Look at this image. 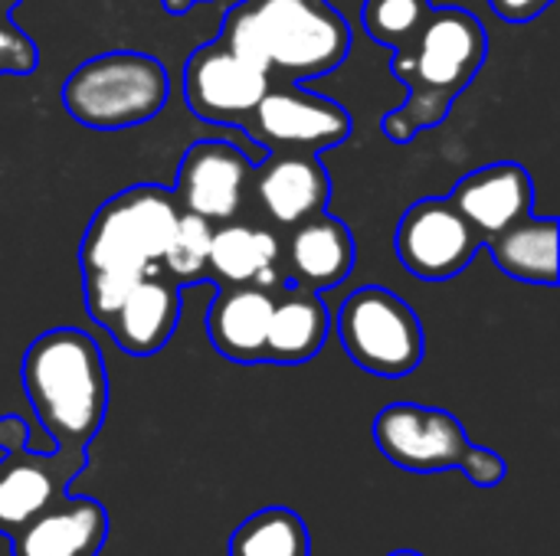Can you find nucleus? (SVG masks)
I'll use <instances>...</instances> for the list:
<instances>
[{"instance_id": "f257e3e1", "label": "nucleus", "mask_w": 560, "mask_h": 556, "mask_svg": "<svg viewBox=\"0 0 560 556\" xmlns=\"http://www.w3.org/2000/svg\"><path fill=\"white\" fill-rule=\"evenodd\" d=\"M180 206L161 184H138L105 200L79 249L85 311L98 328H108L128 292L161 272L164 252L177 229Z\"/></svg>"}, {"instance_id": "f03ea898", "label": "nucleus", "mask_w": 560, "mask_h": 556, "mask_svg": "<svg viewBox=\"0 0 560 556\" xmlns=\"http://www.w3.org/2000/svg\"><path fill=\"white\" fill-rule=\"evenodd\" d=\"M220 43L289 85L335 72L351 52V26L328 0H240Z\"/></svg>"}, {"instance_id": "7ed1b4c3", "label": "nucleus", "mask_w": 560, "mask_h": 556, "mask_svg": "<svg viewBox=\"0 0 560 556\" xmlns=\"http://www.w3.org/2000/svg\"><path fill=\"white\" fill-rule=\"evenodd\" d=\"M486 52V26L469 10L433 7L417 39L394 52L390 69L407 85L410 98L384 115V134L394 144H407L420 131L443 125L453 102L479 75Z\"/></svg>"}, {"instance_id": "20e7f679", "label": "nucleus", "mask_w": 560, "mask_h": 556, "mask_svg": "<svg viewBox=\"0 0 560 556\" xmlns=\"http://www.w3.org/2000/svg\"><path fill=\"white\" fill-rule=\"evenodd\" d=\"M20 377L49 452H89L108 413V374L95 338L79 328L39 334L23 354Z\"/></svg>"}, {"instance_id": "39448f33", "label": "nucleus", "mask_w": 560, "mask_h": 556, "mask_svg": "<svg viewBox=\"0 0 560 556\" xmlns=\"http://www.w3.org/2000/svg\"><path fill=\"white\" fill-rule=\"evenodd\" d=\"M171 98V75L161 59L115 49L85 59L62 85L66 111L95 131H121L151 121Z\"/></svg>"}, {"instance_id": "423d86ee", "label": "nucleus", "mask_w": 560, "mask_h": 556, "mask_svg": "<svg viewBox=\"0 0 560 556\" xmlns=\"http://www.w3.org/2000/svg\"><path fill=\"white\" fill-rule=\"evenodd\" d=\"M345 354L374 377L400 380L423 364V324L417 311L384 285L354 288L335 318Z\"/></svg>"}, {"instance_id": "0eeeda50", "label": "nucleus", "mask_w": 560, "mask_h": 556, "mask_svg": "<svg viewBox=\"0 0 560 556\" xmlns=\"http://www.w3.org/2000/svg\"><path fill=\"white\" fill-rule=\"evenodd\" d=\"M351 115L299 85H272L256 105L246 131L269 154H322L351 138Z\"/></svg>"}, {"instance_id": "6e6552de", "label": "nucleus", "mask_w": 560, "mask_h": 556, "mask_svg": "<svg viewBox=\"0 0 560 556\" xmlns=\"http://www.w3.org/2000/svg\"><path fill=\"white\" fill-rule=\"evenodd\" d=\"M371 433L384 459L413 475L453 472L472 446L453 413L420 403L384 406Z\"/></svg>"}, {"instance_id": "1a4fd4ad", "label": "nucleus", "mask_w": 560, "mask_h": 556, "mask_svg": "<svg viewBox=\"0 0 560 556\" xmlns=\"http://www.w3.org/2000/svg\"><path fill=\"white\" fill-rule=\"evenodd\" d=\"M269 88L272 79L230 52L220 39L200 46L184 62V102L200 121L210 125L246 128Z\"/></svg>"}, {"instance_id": "9d476101", "label": "nucleus", "mask_w": 560, "mask_h": 556, "mask_svg": "<svg viewBox=\"0 0 560 556\" xmlns=\"http://www.w3.org/2000/svg\"><path fill=\"white\" fill-rule=\"evenodd\" d=\"M479 239L446 197L417 200L397 223L394 252L404 269L423 282H446L469 269L479 252Z\"/></svg>"}, {"instance_id": "9b49d317", "label": "nucleus", "mask_w": 560, "mask_h": 556, "mask_svg": "<svg viewBox=\"0 0 560 556\" xmlns=\"http://www.w3.org/2000/svg\"><path fill=\"white\" fill-rule=\"evenodd\" d=\"M89 469V452L10 449L0 459V537H16L30 521L69 495V485Z\"/></svg>"}, {"instance_id": "f8f14e48", "label": "nucleus", "mask_w": 560, "mask_h": 556, "mask_svg": "<svg viewBox=\"0 0 560 556\" xmlns=\"http://www.w3.org/2000/svg\"><path fill=\"white\" fill-rule=\"evenodd\" d=\"M253 184V161L230 141H197L184 151L174 200L180 213H190L210 226L236 220Z\"/></svg>"}, {"instance_id": "ddd939ff", "label": "nucleus", "mask_w": 560, "mask_h": 556, "mask_svg": "<svg viewBox=\"0 0 560 556\" xmlns=\"http://www.w3.org/2000/svg\"><path fill=\"white\" fill-rule=\"evenodd\" d=\"M446 200L466 220L479 246H486L535 213V184L522 164L502 161L466 174Z\"/></svg>"}, {"instance_id": "4468645a", "label": "nucleus", "mask_w": 560, "mask_h": 556, "mask_svg": "<svg viewBox=\"0 0 560 556\" xmlns=\"http://www.w3.org/2000/svg\"><path fill=\"white\" fill-rule=\"evenodd\" d=\"M253 187L279 226H302L328 213L331 177L315 154H269L253 167Z\"/></svg>"}, {"instance_id": "2eb2a0df", "label": "nucleus", "mask_w": 560, "mask_h": 556, "mask_svg": "<svg viewBox=\"0 0 560 556\" xmlns=\"http://www.w3.org/2000/svg\"><path fill=\"white\" fill-rule=\"evenodd\" d=\"M354 259L358 246L351 229L341 220L322 213L292 229L282 249V279L285 285H299L322 295L351 275Z\"/></svg>"}, {"instance_id": "dca6fc26", "label": "nucleus", "mask_w": 560, "mask_h": 556, "mask_svg": "<svg viewBox=\"0 0 560 556\" xmlns=\"http://www.w3.org/2000/svg\"><path fill=\"white\" fill-rule=\"evenodd\" d=\"M207 282L220 288H266L279 292L282 279V246L272 233L230 220L213 226Z\"/></svg>"}, {"instance_id": "f3484780", "label": "nucleus", "mask_w": 560, "mask_h": 556, "mask_svg": "<svg viewBox=\"0 0 560 556\" xmlns=\"http://www.w3.org/2000/svg\"><path fill=\"white\" fill-rule=\"evenodd\" d=\"M108 541V511L95 498L66 495L13 537V556H98Z\"/></svg>"}, {"instance_id": "a211bd4d", "label": "nucleus", "mask_w": 560, "mask_h": 556, "mask_svg": "<svg viewBox=\"0 0 560 556\" xmlns=\"http://www.w3.org/2000/svg\"><path fill=\"white\" fill-rule=\"evenodd\" d=\"M180 305H184L180 288L171 279H164L161 272L148 275L128 292V298L121 301V308L115 311L105 331L115 338V344L125 354L154 357L174 338L180 324Z\"/></svg>"}, {"instance_id": "6ab92c4d", "label": "nucleus", "mask_w": 560, "mask_h": 556, "mask_svg": "<svg viewBox=\"0 0 560 556\" xmlns=\"http://www.w3.org/2000/svg\"><path fill=\"white\" fill-rule=\"evenodd\" d=\"M276 292L220 288L207 308V338L233 364H266V334Z\"/></svg>"}, {"instance_id": "aec40b11", "label": "nucleus", "mask_w": 560, "mask_h": 556, "mask_svg": "<svg viewBox=\"0 0 560 556\" xmlns=\"http://www.w3.org/2000/svg\"><path fill=\"white\" fill-rule=\"evenodd\" d=\"M331 331V311L318 292L282 285L272 298V318L266 334V360L269 364H308L318 357Z\"/></svg>"}, {"instance_id": "412c9836", "label": "nucleus", "mask_w": 560, "mask_h": 556, "mask_svg": "<svg viewBox=\"0 0 560 556\" xmlns=\"http://www.w3.org/2000/svg\"><path fill=\"white\" fill-rule=\"evenodd\" d=\"M495 265L528 285H558V220L525 216L495 239L486 242Z\"/></svg>"}, {"instance_id": "4be33fe9", "label": "nucleus", "mask_w": 560, "mask_h": 556, "mask_svg": "<svg viewBox=\"0 0 560 556\" xmlns=\"http://www.w3.org/2000/svg\"><path fill=\"white\" fill-rule=\"evenodd\" d=\"M230 556H312V537L292 508H262L230 537Z\"/></svg>"}, {"instance_id": "5701e85b", "label": "nucleus", "mask_w": 560, "mask_h": 556, "mask_svg": "<svg viewBox=\"0 0 560 556\" xmlns=\"http://www.w3.org/2000/svg\"><path fill=\"white\" fill-rule=\"evenodd\" d=\"M430 13H433L430 0H364L361 23L371 39L397 52L417 39Z\"/></svg>"}, {"instance_id": "b1692460", "label": "nucleus", "mask_w": 560, "mask_h": 556, "mask_svg": "<svg viewBox=\"0 0 560 556\" xmlns=\"http://www.w3.org/2000/svg\"><path fill=\"white\" fill-rule=\"evenodd\" d=\"M210 239H213V226L180 213L177 229L171 236V246L164 252L161 262V275L171 279L177 288L190 285V282H207V262H210Z\"/></svg>"}, {"instance_id": "393cba45", "label": "nucleus", "mask_w": 560, "mask_h": 556, "mask_svg": "<svg viewBox=\"0 0 560 556\" xmlns=\"http://www.w3.org/2000/svg\"><path fill=\"white\" fill-rule=\"evenodd\" d=\"M36 66V43L7 13H0V75H30Z\"/></svg>"}, {"instance_id": "a878e982", "label": "nucleus", "mask_w": 560, "mask_h": 556, "mask_svg": "<svg viewBox=\"0 0 560 556\" xmlns=\"http://www.w3.org/2000/svg\"><path fill=\"white\" fill-rule=\"evenodd\" d=\"M459 472L476 485V488H499L509 475L505 459L486 446H469L466 459L459 462Z\"/></svg>"}, {"instance_id": "bb28decb", "label": "nucleus", "mask_w": 560, "mask_h": 556, "mask_svg": "<svg viewBox=\"0 0 560 556\" xmlns=\"http://www.w3.org/2000/svg\"><path fill=\"white\" fill-rule=\"evenodd\" d=\"M502 23H528L541 16L555 0H489Z\"/></svg>"}, {"instance_id": "cd10ccee", "label": "nucleus", "mask_w": 560, "mask_h": 556, "mask_svg": "<svg viewBox=\"0 0 560 556\" xmlns=\"http://www.w3.org/2000/svg\"><path fill=\"white\" fill-rule=\"evenodd\" d=\"M20 446H30V429L20 416H0V449L10 452V449H20Z\"/></svg>"}, {"instance_id": "c85d7f7f", "label": "nucleus", "mask_w": 560, "mask_h": 556, "mask_svg": "<svg viewBox=\"0 0 560 556\" xmlns=\"http://www.w3.org/2000/svg\"><path fill=\"white\" fill-rule=\"evenodd\" d=\"M164 3V10H171V13H187L194 3H203V0H161Z\"/></svg>"}, {"instance_id": "c756f323", "label": "nucleus", "mask_w": 560, "mask_h": 556, "mask_svg": "<svg viewBox=\"0 0 560 556\" xmlns=\"http://www.w3.org/2000/svg\"><path fill=\"white\" fill-rule=\"evenodd\" d=\"M16 3H20V0H0V13H7V16H10V10H13Z\"/></svg>"}, {"instance_id": "7c9ffc66", "label": "nucleus", "mask_w": 560, "mask_h": 556, "mask_svg": "<svg viewBox=\"0 0 560 556\" xmlns=\"http://www.w3.org/2000/svg\"><path fill=\"white\" fill-rule=\"evenodd\" d=\"M387 556H423V554H417V551H394V554H387Z\"/></svg>"}]
</instances>
